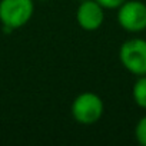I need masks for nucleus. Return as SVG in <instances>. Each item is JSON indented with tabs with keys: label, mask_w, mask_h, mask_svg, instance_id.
I'll return each instance as SVG.
<instances>
[{
	"label": "nucleus",
	"mask_w": 146,
	"mask_h": 146,
	"mask_svg": "<svg viewBox=\"0 0 146 146\" xmlns=\"http://www.w3.org/2000/svg\"><path fill=\"white\" fill-rule=\"evenodd\" d=\"M35 15V0H0V25L5 33L26 26Z\"/></svg>",
	"instance_id": "nucleus-1"
},
{
	"label": "nucleus",
	"mask_w": 146,
	"mask_h": 146,
	"mask_svg": "<svg viewBox=\"0 0 146 146\" xmlns=\"http://www.w3.org/2000/svg\"><path fill=\"white\" fill-rule=\"evenodd\" d=\"M135 139L140 146H146V115H143L135 125Z\"/></svg>",
	"instance_id": "nucleus-7"
},
{
	"label": "nucleus",
	"mask_w": 146,
	"mask_h": 146,
	"mask_svg": "<svg viewBox=\"0 0 146 146\" xmlns=\"http://www.w3.org/2000/svg\"><path fill=\"white\" fill-rule=\"evenodd\" d=\"M117 25L130 35L146 30V3L140 0H126L116 9Z\"/></svg>",
	"instance_id": "nucleus-4"
},
{
	"label": "nucleus",
	"mask_w": 146,
	"mask_h": 146,
	"mask_svg": "<svg viewBox=\"0 0 146 146\" xmlns=\"http://www.w3.org/2000/svg\"><path fill=\"white\" fill-rule=\"evenodd\" d=\"M70 113L76 123L92 126L102 119L105 113V102L95 92H82L73 99Z\"/></svg>",
	"instance_id": "nucleus-2"
},
{
	"label": "nucleus",
	"mask_w": 146,
	"mask_h": 146,
	"mask_svg": "<svg viewBox=\"0 0 146 146\" xmlns=\"http://www.w3.org/2000/svg\"><path fill=\"white\" fill-rule=\"evenodd\" d=\"M119 62L136 78L146 75V39H126L119 47Z\"/></svg>",
	"instance_id": "nucleus-3"
},
{
	"label": "nucleus",
	"mask_w": 146,
	"mask_h": 146,
	"mask_svg": "<svg viewBox=\"0 0 146 146\" xmlns=\"http://www.w3.org/2000/svg\"><path fill=\"white\" fill-rule=\"evenodd\" d=\"M76 23L85 32L99 30L105 23V9L96 0H83L76 9Z\"/></svg>",
	"instance_id": "nucleus-5"
},
{
	"label": "nucleus",
	"mask_w": 146,
	"mask_h": 146,
	"mask_svg": "<svg viewBox=\"0 0 146 146\" xmlns=\"http://www.w3.org/2000/svg\"><path fill=\"white\" fill-rule=\"evenodd\" d=\"M96 2L105 9V10H116L119 6H122L126 0H96Z\"/></svg>",
	"instance_id": "nucleus-8"
},
{
	"label": "nucleus",
	"mask_w": 146,
	"mask_h": 146,
	"mask_svg": "<svg viewBox=\"0 0 146 146\" xmlns=\"http://www.w3.org/2000/svg\"><path fill=\"white\" fill-rule=\"evenodd\" d=\"M132 99L137 108L146 110V75L136 78L132 86Z\"/></svg>",
	"instance_id": "nucleus-6"
},
{
	"label": "nucleus",
	"mask_w": 146,
	"mask_h": 146,
	"mask_svg": "<svg viewBox=\"0 0 146 146\" xmlns=\"http://www.w3.org/2000/svg\"><path fill=\"white\" fill-rule=\"evenodd\" d=\"M35 2H49V0H35Z\"/></svg>",
	"instance_id": "nucleus-9"
}]
</instances>
